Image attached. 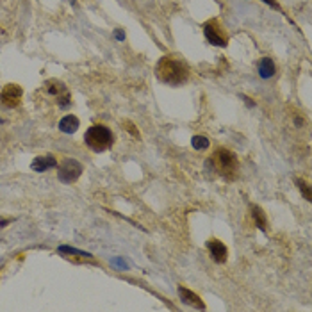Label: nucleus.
<instances>
[{"label": "nucleus", "mask_w": 312, "mask_h": 312, "mask_svg": "<svg viewBox=\"0 0 312 312\" xmlns=\"http://www.w3.org/2000/svg\"><path fill=\"white\" fill-rule=\"evenodd\" d=\"M157 78L164 84H171V86H179V84L185 82L189 77V68L187 64L181 59L173 57V55H164V57L157 63L156 66Z\"/></svg>", "instance_id": "f257e3e1"}, {"label": "nucleus", "mask_w": 312, "mask_h": 312, "mask_svg": "<svg viewBox=\"0 0 312 312\" xmlns=\"http://www.w3.org/2000/svg\"><path fill=\"white\" fill-rule=\"evenodd\" d=\"M209 164L214 168L218 175H221L227 181H234L239 171V161L234 152L227 148H218V150L209 157Z\"/></svg>", "instance_id": "f03ea898"}, {"label": "nucleus", "mask_w": 312, "mask_h": 312, "mask_svg": "<svg viewBox=\"0 0 312 312\" xmlns=\"http://www.w3.org/2000/svg\"><path fill=\"white\" fill-rule=\"evenodd\" d=\"M84 143L91 148L93 152H105L112 147L114 143V134L111 132V129H107L105 125H93L86 130L84 134Z\"/></svg>", "instance_id": "7ed1b4c3"}, {"label": "nucleus", "mask_w": 312, "mask_h": 312, "mask_svg": "<svg viewBox=\"0 0 312 312\" xmlns=\"http://www.w3.org/2000/svg\"><path fill=\"white\" fill-rule=\"evenodd\" d=\"M80 175H82V164L78 161H75V159H66L63 164L59 166L57 177L59 181L64 182V184H72Z\"/></svg>", "instance_id": "20e7f679"}, {"label": "nucleus", "mask_w": 312, "mask_h": 312, "mask_svg": "<svg viewBox=\"0 0 312 312\" xmlns=\"http://www.w3.org/2000/svg\"><path fill=\"white\" fill-rule=\"evenodd\" d=\"M0 102L7 109H15L22 102V88L18 84H5L0 93Z\"/></svg>", "instance_id": "39448f33"}, {"label": "nucleus", "mask_w": 312, "mask_h": 312, "mask_svg": "<svg viewBox=\"0 0 312 312\" xmlns=\"http://www.w3.org/2000/svg\"><path fill=\"white\" fill-rule=\"evenodd\" d=\"M204 32L205 38L210 45H216V47H227V36L223 34V30L220 27V22L218 20H210L204 25Z\"/></svg>", "instance_id": "423d86ee"}, {"label": "nucleus", "mask_w": 312, "mask_h": 312, "mask_svg": "<svg viewBox=\"0 0 312 312\" xmlns=\"http://www.w3.org/2000/svg\"><path fill=\"white\" fill-rule=\"evenodd\" d=\"M47 91L54 98H57L59 107H68L70 102H72V97H70L66 86L63 82H59V80H49L47 82Z\"/></svg>", "instance_id": "0eeeda50"}, {"label": "nucleus", "mask_w": 312, "mask_h": 312, "mask_svg": "<svg viewBox=\"0 0 312 312\" xmlns=\"http://www.w3.org/2000/svg\"><path fill=\"white\" fill-rule=\"evenodd\" d=\"M207 250H209L210 259L218 264H223L225 260H227V257H229V250H227V246L221 243L220 239H214V237L209 239V241H207Z\"/></svg>", "instance_id": "6e6552de"}, {"label": "nucleus", "mask_w": 312, "mask_h": 312, "mask_svg": "<svg viewBox=\"0 0 312 312\" xmlns=\"http://www.w3.org/2000/svg\"><path fill=\"white\" fill-rule=\"evenodd\" d=\"M30 168H32V171H36V173H43V171L50 170V168H57V159H55L54 156H38L34 161H32Z\"/></svg>", "instance_id": "1a4fd4ad"}, {"label": "nucleus", "mask_w": 312, "mask_h": 312, "mask_svg": "<svg viewBox=\"0 0 312 312\" xmlns=\"http://www.w3.org/2000/svg\"><path fill=\"white\" fill-rule=\"evenodd\" d=\"M179 296H181L182 302L187 303V305H191V307L205 309V303L202 302V298L198 296V294L193 293V291H189V289H185L184 286H181V287H179Z\"/></svg>", "instance_id": "9d476101"}, {"label": "nucleus", "mask_w": 312, "mask_h": 312, "mask_svg": "<svg viewBox=\"0 0 312 312\" xmlns=\"http://www.w3.org/2000/svg\"><path fill=\"white\" fill-rule=\"evenodd\" d=\"M78 129V118L74 116V114H68L64 116L61 122H59V130L64 132V134H74Z\"/></svg>", "instance_id": "9b49d317"}, {"label": "nucleus", "mask_w": 312, "mask_h": 312, "mask_svg": "<svg viewBox=\"0 0 312 312\" xmlns=\"http://www.w3.org/2000/svg\"><path fill=\"white\" fill-rule=\"evenodd\" d=\"M250 210H252V218H254L255 225H257V229H260L262 232H266V229H268V220H266L264 210L260 209L259 205H252V207H250Z\"/></svg>", "instance_id": "f8f14e48"}, {"label": "nucleus", "mask_w": 312, "mask_h": 312, "mask_svg": "<svg viewBox=\"0 0 312 312\" xmlns=\"http://www.w3.org/2000/svg\"><path fill=\"white\" fill-rule=\"evenodd\" d=\"M259 75L262 78H271L275 75V63L269 57L260 59V63H259Z\"/></svg>", "instance_id": "ddd939ff"}, {"label": "nucleus", "mask_w": 312, "mask_h": 312, "mask_svg": "<svg viewBox=\"0 0 312 312\" xmlns=\"http://www.w3.org/2000/svg\"><path fill=\"white\" fill-rule=\"evenodd\" d=\"M294 184L298 185V189L302 191L303 198L307 202H312V195H311V185L307 184V182L303 181V179H294Z\"/></svg>", "instance_id": "4468645a"}, {"label": "nucleus", "mask_w": 312, "mask_h": 312, "mask_svg": "<svg viewBox=\"0 0 312 312\" xmlns=\"http://www.w3.org/2000/svg\"><path fill=\"white\" fill-rule=\"evenodd\" d=\"M59 254H68V255H78V257H93L91 254H88V252H80V250L77 248H72V246H59L57 248Z\"/></svg>", "instance_id": "2eb2a0df"}, {"label": "nucleus", "mask_w": 312, "mask_h": 312, "mask_svg": "<svg viewBox=\"0 0 312 312\" xmlns=\"http://www.w3.org/2000/svg\"><path fill=\"white\" fill-rule=\"evenodd\" d=\"M191 143H193V148H195V150H205V148H209L210 145V141L205 136H195L191 139Z\"/></svg>", "instance_id": "dca6fc26"}, {"label": "nucleus", "mask_w": 312, "mask_h": 312, "mask_svg": "<svg viewBox=\"0 0 312 312\" xmlns=\"http://www.w3.org/2000/svg\"><path fill=\"white\" fill-rule=\"evenodd\" d=\"M125 127H127V130L130 132V134H132L134 137H139V132H137V129L134 127V123H130V122L125 123Z\"/></svg>", "instance_id": "f3484780"}, {"label": "nucleus", "mask_w": 312, "mask_h": 312, "mask_svg": "<svg viewBox=\"0 0 312 312\" xmlns=\"http://www.w3.org/2000/svg\"><path fill=\"white\" fill-rule=\"evenodd\" d=\"M264 4H268V5H271L273 9H277V11H280V5H278V2L277 0H262Z\"/></svg>", "instance_id": "a211bd4d"}, {"label": "nucleus", "mask_w": 312, "mask_h": 312, "mask_svg": "<svg viewBox=\"0 0 312 312\" xmlns=\"http://www.w3.org/2000/svg\"><path fill=\"white\" fill-rule=\"evenodd\" d=\"M114 34H116V38L120 39V41H123V39H125V32H123V30H116Z\"/></svg>", "instance_id": "6ab92c4d"}, {"label": "nucleus", "mask_w": 312, "mask_h": 312, "mask_svg": "<svg viewBox=\"0 0 312 312\" xmlns=\"http://www.w3.org/2000/svg\"><path fill=\"white\" fill-rule=\"evenodd\" d=\"M243 100H246V104H248L250 107H254V102H252V100H250L248 97H243Z\"/></svg>", "instance_id": "aec40b11"}]
</instances>
